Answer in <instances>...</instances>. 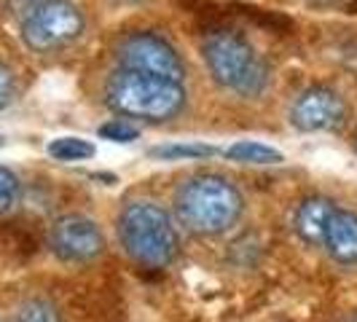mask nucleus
Here are the masks:
<instances>
[{"label": "nucleus", "mask_w": 357, "mask_h": 322, "mask_svg": "<svg viewBox=\"0 0 357 322\" xmlns=\"http://www.w3.org/2000/svg\"><path fill=\"white\" fill-rule=\"evenodd\" d=\"M49 247L68 263H86L105 250V236L86 215H62L49 229Z\"/></svg>", "instance_id": "7"}, {"label": "nucleus", "mask_w": 357, "mask_h": 322, "mask_svg": "<svg viewBox=\"0 0 357 322\" xmlns=\"http://www.w3.org/2000/svg\"><path fill=\"white\" fill-rule=\"evenodd\" d=\"M14 322H62L59 309L46 298H27L17 309Z\"/></svg>", "instance_id": "13"}, {"label": "nucleus", "mask_w": 357, "mask_h": 322, "mask_svg": "<svg viewBox=\"0 0 357 322\" xmlns=\"http://www.w3.org/2000/svg\"><path fill=\"white\" fill-rule=\"evenodd\" d=\"M119 239L124 252L145 268L169 266L180 250L178 229L169 213L151 199H132L119 213Z\"/></svg>", "instance_id": "4"}, {"label": "nucleus", "mask_w": 357, "mask_h": 322, "mask_svg": "<svg viewBox=\"0 0 357 322\" xmlns=\"http://www.w3.org/2000/svg\"><path fill=\"white\" fill-rule=\"evenodd\" d=\"M202 56L215 84H220L223 89L245 100L261 97L266 91L271 70L266 59L255 52V46L242 33L231 27H213L204 36Z\"/></svg>", "instance_id": "3"}, {"label": "nucleus", "mask_w": 357, "mask_h": 322, "mask_svg": "<svg viewBox=\"0 0 357 322\" xmlns=\"http://www.w3.org/2000/svg\"><path fill=\"white\" fill-rule=\"evenodd\" d=\"M347 121V102L331 86H309L290 107V124L301 132H333Z\"/></svg>", "instance_id": "8"}, {"label": "nucleus", "mask_w": 357, "mask_h": 322, "mask_svg": "<svg viewBox=\"0 0 357 322\" xmlns=\"http://www.w3.org/2000/svg\"><path fill=\"white\" fill-rule=\"evenodd\" d=\"M322 247L336 263L357 266V213L336 210L331 215L322 233Z\"/></svg>", "instance_id": "9"}, {"label": "nucleus", "mask_w": 357, "mask_h": 322, "mask_svg": "<svg viewBox=\"0 0 357 322\" xmlns=\"http://www.w3.org/2000/svg\"><path fill=\"white\" fill-rule=\"evenodd\" d=\"M49 156L56 161H84L94 156V145L84 137H56L49 143Z\"/></svg>", "instance_id": "12"}, {"label": "nucleus", "mask_w": 357, "mask_h": 322, "mask_svg": "<svg viewBox=\"0 0 357 322\" xmlns=\"http://www.w3.org/2000/svg\"><path fill=\"white\" fill-rule=\"evenodd\" d=\"M113 56L124 70L148 72L169 81H183L185 75V62L178 49L169 43V38L153 30H129L119 36L113 43Z\"/></svg>", "instance_id": "5"}, {"label": "nucleus", "mask_w": 357, "mask_h": 322, "mask_svg": "<svg viewBox=\"0 0 357 322\" xmlns=\"http://www.w3.org/2000/svg\"><path fill=\"white\" fill-rule=\"evenodd\" d=\"M175 215L191 233L215 236L229 231L245 213V199L229 178L215 172L191 175L175 188Z\"/></svg>", "instance_id": "1"}, {"label": "nucleus", "mask_w": 357, "mask_h": 322, "mask_svg": "<svg viewBox=\"0 0 357 322\" xmlns=\"http://www.w3.org/2000/svg\"><path fill=\"white\" fill-rule=\"evenodd\" d=\"M339 207L331 201L328 197H306L293 215V223H296V231L304 239L306 245H322V233L325 226L331 220V215L336 213Z\"/></svg>", "instance_id": "10"}, {"label": "nucleus", "mask_w": 357, "mask_h": 322, "mask_svg": "<svg viewBox=\"0 0 357 322\" xmlns=\"http://www.w3.org/2000/svg\"><path fill=\"white\" fill-rule=\"evenodd\" d=\"M97 135L102 137V140H110V143H132V140H137V129L129 124L126 118H116V121H107L97 129Z\"/></svg>", "instance_id": "16"}, {"label": "nucleus", "mask_w": 357, "mask_h": 322, "mask_svg": "<svg viewBox=\"0 0 357 322\" xmlns=\"http://www.w3.org/2000/svg\"><path fill=\"white\" fill-rule=\"evenodd\" d=\"M43 3H49V0H6V6H8V11H11V17H17L19 22H24V19L30 17L33 11H38Z\"/></svg>", "instance_id": "18"}, {"label": "nucleus", "mask_w": 357, "mask_h": 322, "mask_svg": "<svg viewBox=\"0 0 357 322\" xmlns=\"http://www.w3.org/2000/svg\"><path fill=\"white\" fill-rule=\"evenodd\" d=\"M14 94H17V78H14L11 68H6L0 62V110H6V107L11 105Z\"/></svg>", "instance_id": "17"}, {"label": "nucleus", "mask_w": 357, "mask_h": 322, "mask_svg": "<svg viewBox=\"0 0 357 322\" xmlns=\"http://www.w3.org/2000/svg\"><path fill=\"white\" fill-rule=\"evenodd\" d=\"M223 156L236 164H255V167H266V164H282L285 156L271 148V145L255 143V140H239V143L229 145L223 151Z\"/></svg>", "instance_id": "11"}, {"label": "nucleus", "mask_w": 357, "mask_h": 322, "mask_svg": "<svg viewBox=\"0 0 357 322\" xmlns=\"http://www.w3.org/2000/svg\"><path fill=\"white\" fill-rule=\"evenodd\" d=\"M213 153L215 148H210V145H159V148L151 151V159H161V161L207 159Z\"/></svg>", "instance_id": "14"}, {"label": "nucleus", "mask_w": 357, "mask_h": 322, "mask_svg": "<svg viewBox=\"0 0 357 322\" xmlns=\"http://www.w3.org/2000/svg\"><path fill=\"white\" fill-rule=\"evenodd\" d=\"M355 151H357V132H355Z\"/></svg>", "instance_id": "19"}, {"label": "nucleus", "mask_w": 357, "mask_h": 322, "mask_svg": "<svg viewBox=\"0 0 357 322\" xmlns=\"http://www.w3.org/2000/svg\"><path fill=\"white\" fill-rule=\"evenodd\" d=\"M185 100L188 94L180 81L124 68H119L105 84V102L113 113L148 124H164L178 118L185 107Z\"/></svg>", "instance_id": "2"}, {"label": "nucleus", "mask_w": 357, "mask_h": 322, "mask_svg": "<svg viewBox=\"0 0 357 322\" xmlns=\"http://www.w3.org/2000/svg\"><path fill=\"white\" fill-rule=\"evenodd\" d=\"M19 194H22V183H19V178L8 169V167H0V215L8 213V210L17 204Z\"/></svg>", "instance_id": "15"}, {"label": "nucleus", "mask_w": 357, "mask_h": 322, "mask_svg": "<svg viewBox=\"0 0 357 322\" xmlns=\"http://www.w3.org/2000/svg\"><path fill=\"white\" fill-rule=\"evenodd\" d=\"M86 19L70 0H49L22 22V38L33 52L49 54L84 36Z\"/></svg>", "instance_id": "6"}]
</instances>
